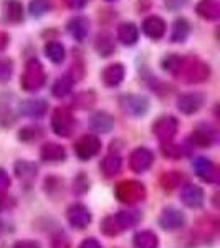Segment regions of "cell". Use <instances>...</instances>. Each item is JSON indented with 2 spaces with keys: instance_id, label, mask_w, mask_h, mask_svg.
Instances as JSON below:
<instances>
[{
  "instance_id": "cell-31",
  "label": "cell",
  "mask_w": 220,
  "mask_h": 248,
  "mask_svg": "<svg viewBox=\"0 0 220 248\" xmlns=\"http://www.w3.org/2000/svg\"><path fill=\"white\" fill-rule=\"evenodd\" d=\"M71 88H73V79L63 77L55 81L53 88H51V93H53L55 98H65L68 93H71Z\"/></svg>"
},
{
  "instance_id": "cell-5",
  "label": "cell",
  "mask_w": 220,
  "mask_h": 248,
  "mask_svg": "<svg viewBox=\"0 0 220 248\" xmlns=\"http://www.w3.org/2000/svg\"><path fill=\"white\" fill-rule=\"evenodd\" d=\"M119 106L125 111L126 114L134 116V118H139V116H144L149 109V101H147L144 96H138V94H125L119 98Z\"/></svg>"
},
{
  "instance_id": "cell-32",
  "label": "cell",
  "mask_w": 220,
  "mask_h": 248,
  "mask_svg": "<svg viewBox=\"0 0 220 248\" xmlns=\"http://www.w3.org/2000/svg\"><path fill=\"white\" fill-rule=\"evenodd\" d=\"M182 181H184V175L181 174V172H177V170L166 172V174L161 177V184H162V187L166 190L177 189V187L182 184Z\"/></svg>"
},
{
  "instance_id": "cell-4",
  "label": "cell",
  "mask_w": 220,
  "mask_h": 248,
  "mask_svg": "<svg viewBox=\"0 0 220 248\" xmlns=\"http://www.w3.org/2000/svg\"><path fill=\"white\" fill-rule=\"evenodd\" d=\"M43 83H45V71H43L42 63L35 58L29 60L20 85L25 91H37L43 86Z\"/></svg>"
},
{
  "instance_id": "cell-10",
  "label": "cell",
  "mask_w": 220,
  "mask_h": 248,
  "mask_svg": "<svg viewBox=\"0 0 220 248\" xmlns=\"http://www.w3.org/2000/svg\"><path fill=\"white\" fill-rule=\"evenodd\" d=\"M159 225L167 232L179 230L186 225V217L181 210L174 209V207H167L162 210L161 217H159Z\"/></svg>"
},
{
  "instance_id": "cell-8",
  "label": "cell",
  "mask_w": 220,
  "mask_h": 248,
  "mask_svg": "<svg viewBox=\"0 0 220 248\" xmlns=\"http://www.w3.org/2000/svg\"><path fill=\"white\" fill-rule=\"evenodd\" d=\"M51 127L58 136L68 138L73 131V118H71L70 111L66 108H58L55 109L53 116H51Z\"/></svg>"
},
{
  "instance_id": "cell-17",
  "label": "cell",
  "mask_w": 220,
  "mask_h": 248,
  "mask_svg": "<svg viewBox=\"0 0 220 248\" xmlns=\"http://www.w3.org/2000/svg\"><path fill=\"white\" fill-rule=\"evenodd\" d=\"M142 31L149 38L159 40L164 33H166V23H164V20L159 17H147L142 22Z\"/></svg>"
},
{
  "instance_id": "cell-14",
  "label": "cell",
  "mask_w": 220,
  "mask_h": 248,
  "mask_svg": "<svg viewBox=\"0 0 220 248\" xmlns=\"http://www.w3.org/2000/svg\"><path fill=\"white\" fill-rule=\"evenodd\" d=\"M204 96L199 93H186L177 98V108L184 114H194L201 109Z\"/></svg>"
},
{
  "instance_id": "cell-26",
  "label": "cell",
  "mask_w": 220,
  "mask_h": 248,
  "mask_svg": "<svg viewBox=\"0 0 220 248\" xmlns=\"http://www.w3.org/2000/svg\"><path fill=\"white\" fill-rule=\"evenodd\" d=\"M121 167H123V161L119 155H106L101 162V170L106 177H114L121 172Z\"/></svg>"
},
{
  "instance_id": "cell-19",
  "label": "cell",
  "mask_w": 220,
  "mask_h": 248,
  "mask_svg": "<svg viewBox=\"0 0 220 248\" xmlns=\"http://www.w3.org/2000/svg\"><path fill=\"white\" fill-rule=\"evenodd\" d=\"M195 12L205 20H217L220 17V3L219 0H201Z\"/></svg>"
},
{
  "instance_id": "cell-38",
  "label": "cell",
  "mask_w": 220,
  "mask_h": 248,
  "mask_svg": "<svg viewBox=\"0 0 220 248\" xmlns=\"http://www.w3.org/2000/svg\"><path fill=\"white\" fill-rule=\"evenodd\" d=\"M40 136H42V129L35 126L25 127V129L20 131V139H23V141H31V139H37Z\"/></svg>"
},
{
  "instance_id": "cell-12",
  "label": "cell",
  "mask_w": 220,
  "mask_h": 248,
  "mask_svg": "<svg viewBox=\"0 0 220 248\" xmlns=\"http://www.w3.org/2000/svg\"><path fill=\"white\" fill-rule=\"evenodd\" d=\"M181 201L184 202V205L190 207V209H199V207L204 205L205 194H204V190L199 186L187 184L181 190Z\"/></svg>"
},
{
  "instance_id": "cell-9",
  "label": "cell",
  "mask_w": 220,
  "mask_h": 248,
  "mask_svg": "<svg viewBox=\"0 0 220 248\" xmlns=\"http://www.w3.org/2000/svg\"><path fill=\"white\" fill-rule=\"evenodd\" d=\"M68 222L73 229L83 230L86 229L88 225L91 223V212L88 210V207H85L83 203H75L68 209Z\"/></svg>"
},
{
  "instance_id": "cell-20",
  "label": "cell",
  "mask_w": 220,
  "mask_h": 248,
  "mask_svg": "<svg viewBox=\"0 0 220 248\" xmlns=\"http://www.w3.org/2000/svg\"><path fill=\"white\" fill-rule=\"evenodd\" d=\"M123 78H125V66L121 63L106 66L105 71H103V81H105L106 86H118L123 81Z\"/></svg>"
},
{
  "instance_id": "cell-6",
  "label": "cell",
  "mask_w": 220,
  "mask_h": 248,
  "mask_svg": "<svg viewBox=\"0 0 220 248\" xmlns=\"http://www.w3.org/2000/svg\"><path fill=\"white\" fill-rule=\"evenodd\" d=\"M179 123L174 116H162L157 121L153 124V133L156 134V138L162 142H169L174 139L175 133H177Z\"/></svg>"
},
{
  "instance_id": "cell-13",
  "label": "cell",
  "mask_w": 220,
  "mask_h": 248,
  "mask_svg": "<svg viewBox=\"0 0 220 248\" xmlns=\"http://www.w3.org/2000/svg\"><path fill=\"white\" fill-rule=\"evenodd\" d=\"M194 170L199 177L202 179L204 182H209V184H215L217 182V167L214 166V162L209 161L205 157H197L194 161Z\"/></svg>"
},
{
  "instance_id": "cell-37",
  "label": "cell",
  "mask_w": 220,
  "mask_h": 248,
  "mask_svg": "<svg viewBox=\"0 0 220 248\" xmlns=\"http://www.w3.org/2000/svg\"><path fill=\"white\" fill-rule=\"evenodd\" d=\"M88 189H90V181H88V177L85 174H79L73 182V190L77 192V194H85Z\"/></svg>"
},
{
  "instance_id": "cell-18",
  "label": "cell",
  "mask_w": 220,
  "mask_h": 248,
  "mask_svg": "<svg viewBox=\"0 0 220 248\" xmlns=\"http://www.w3.org/2000/svg\"><path fill=\"white\" fill-rule=\"evenodd\" d=\"M42 159L47 162H60L65 161L66 157V151L63 146H60L57 142H48L42 147Z\"/></svg>"
},
{
  "instance_id": "cell-45",
  "label": "cell",
  "mask_w": 220,
  "mask_h": 248,
  "mask_svg": "<svg viewBox=\"0 0 220 248\" xmlns=\"http://www.w3.org/2000/svg\"><path fill=\"white\" fill-rule=\"evenodd\" d=\"M65 2H66V5L70 7V9L77 10V9H83V7L90 2V0H65Z\"/></svg>"
},
{
  "instance_id": "cell-21",
  "label": "cell",
  "mask_w": 220,
  "mask_h": 248,
  "mask_svg": "<svg viewBox=\"0 0 220 248\" xmlns=\"http://www.w3.org/2000/svg\"><path fill=\"white\" fill-rule=\"evenodd\" d=\"M139 38V30L134 23L131 22H126V23H121L118 29V40L123 43V45H134Z\"/></svg>"
},
{
  "instance_id": "cell-23",
  "label": "cell",
  "mask_w": 220,
  "mask_h": 248,
  "mask_svg": "<svg viewBox=\"0 0 220 248\" xmlns=\"http://www.w3.org/2000/svg\"><path fill=\"white\" fill-rule=\"evenodd\" d=\"M133 245H134V248H157L159 247V238L154 232L141 230L134 235Z\"/></svg>"
},
{
  "instance_id": "cell-34",
  "label": "cell",
  "mask_w": 220,
  "mask_h": 248,
  "mask_svg": "<svg viewBox=\"0 0 220 248\" xmlns=\"http://www.w3.org/2000/svg\"><path fill=\"white\" fill-rule=\"evenodd\" d=\"M94 101H96V96L93 91H81V93L75 96L73 106L78 108V109H88V108L94 105Z\"/></svg>"
},
{
  "instance_id": "cell-33",
  "label": "cell",
  "mask_w": 220,
  "mask_h": 248,
  "mask_svg": "<svg viewBox=\"0 0 220 248\" xmlns=\"http://www.w3.org/2000/svg\"><path fill=\"white\" fill-rule=\"evenodd\" d=\"M15 123L14 106L5 103V98L0 99V126H10Z\"/></svg>"
},
{
  "instance_id": "cell-29",
  "label": "cell",
  "mask_w": 220,
  "mask_h": 248,
  "mask_svg": "<svg viewBox=\"0 0 220 248\" xmlns=\"http://www.w3.org/2000/svg\"><path fill=\"white\" fill-rule=\"evenodd\" d=\"M192 141L199 147H209L214 142V133L209 127H197L192 134Z\"/></svg>"
},
{
  "instance_id": "cell-35",
  "label": "cell",
  "mask_w": 220,
  "mask_h": 248,
  "mask_svg": "<svg viewBox=\"0 0 220 248\" xmlns=\"http://www.w3.org/2000/svg\"><path fill=\"white\" fill-rule=\"evenodd\" d=\"M50 9H51V3L48 2V0H31L29 5L31 17H37V18L42 17L43 14H47Z\"/></svg>"
},
{
  "instance_id": "cell-30",
  "label": "cell",
  "mask_w": 220,
  "mask_h": 248,
  "mask_svg": "<svg viewBox=\"0 0 220 248\" xmlns=\"http://www.w3.org/2000/svg\"><path fill=\"white\" fill-rule=\"evenodd\" d=\"M189 22L186 18H177L174 22V27H173V33H171V40L173 42H184L189 35Z\"/></svg>"
},
{
  "instance_id": "cell-16",
  "label": "cell",
  "mask_w": 220,
  "mask_h": 248,
  "mask_svg": "<svg viewBox=\"0 0 220 248\" xmlns=\"http://www.w3.org/2000/svg\"><path fill=\"white\" fill-rule=\"evenodd\" d=\"M68 33L71 35L75 40L83 42L88 37V31H90V22L85 17H75L68 22Z\"/></svg>"
},
{
  "instance_id": "cell-39",
  "label": "cell",
  "mask_w": 220,
  "mask_h": 248,
  "mask_svg": "<svg viewBox=\"0 0 220 248\" xmlns=\"http://www.w3.org/2000/svg\"><path fill=\"white\" fill-rule=\"evenodd\" d=\"M162 154L167 155V157L177 159L179 155L182 154V151H181V147H179V146H175V144H171V141H169V142H164L162 144Z\"/></svg>"
},
{
  "instance_id": "cell-11",
  "label": "cell",
  "mask_w": 220,
  "mask_h": 248,
  "mask_svg": "<svg viewBox=\"0 0 220 248\" xmlns=\"http://www.w3.org/2000/svg\"><path fill=\"white\" fill-rule=\"evenodd\" d=\"M153 162H154V154L149 149H146V147H138L129 155V167L134 172H138V174L146 172L153 166Z\"/></svg>"
},
{
  "instance_id": "cell-48",
  "label": "cell",
  "mask_w": 220,
  "mask_h": 248,
  "mask_svg": "<svg viewBox=\"0 0 220 248\" xmlns=\"http://www.w3.org/2000/svg\"><path fill=\"white\" fill-rule=\"evenodd\" d=\"M106 2H114V0H106Z\"/></svg>"
},
{
  "instance_id": "cell-43",
  "label": "cell",
  "mask_w": 220,
  "mask_h": 248,
  "mask_svg": "<svg viewBox=\"0 0 220 248\" xmlns=\"http://www.w3.org/2000/svg\"><path fill=\"white\" fill-rule=\"evenodd\" d=\"M14 248H42V247L35 240H20V242L15 243Z\"/></svg>"
},
{
  "instance_id": "cell-1",
  "label": "cell",
  "mask_w": 220,
  "mask_h": 248,
  "mask_svg": "<svg viewBox=\"0 0 220 248\" xmlns=\"http://www.w3.org/2000/svg\"><path fill=\"white\" fill-rule=\"evenodd\" d=\"M142 214L139 210H121L116 215H110L101 222V232L105 235L114 237V235L123 233L125 230L133 229L138 222H141Z\"/></svg>"
},
{
  "instance_id": "cell-42",
  "label": "cell",
  "mask_w": 220,
  "mask_h": 248,
  "mask_svg": "<svg viewBox=\"0 0 220 248\" xmlns=\"http://www.w3.org/2000/svg\"><path fill=\"white\" fill-rule=\"evenodd\" d=\"M10 187V177L3 169H0V194H3Z\"/></svg>"
},
{
  "instance_id": "cell-3",
  "label": "cell",
  "mask_w": 220,
  "mask_h": 248,
  "mask_svg": "<svg viewBox=\"0 0 220 248\" xmlns=\"http://www.w3.org/2000/svg\"><path fill=\"white\" fill-rule=\"evenodd\" d=\"M114 194L119 202L127 203V205H133V203L142 202L144 199H146V187H144L141 182L125 181V182L118 184Z\"/></svg>"
},
{
  "instance_id": "cell-27",
  "label": "cell",
  "mask_w": 220,
  "mask_h": 248,
  "mask_svg": "<svg viewBox=\"0 0 220 248\" xmlns=\"http://www.w3.org/2000/svg\"><path fill=\"white\" fill-rule=\"evenodd\" d=\"M94 46H96V51H98L101 57H110V55H113L114 50H116L114 40L111 35H108V33L99 35V37L96 38Z\"/></svg>"
},
{
  "instance_id": "cell-7",
  "label": "cell",
  "mask_w": 220,
  "mask_h": 248,
  "mask_svg": "<svg viewBox=\"0 0 220 248\" xmlns=\"http://www.w3.org/2000/svg\"><path fill=\"white\" fill-rule=\"evenodd\" d=\"M99 149H101V141L93 134L83 136L75 144V153L81 161H90L91 157H94L99 153Z\"/></svg>"
},
{
  "instance_id": "cell-44",
  "label": "cell",
  "mask_w": 220,
  "mask_h": 248,
  "mask_svg": "<svg viewBox=\"0 0 220 248\" xmlns=\"http://www.w3.org/2000/svg\"><path fill=\"white\" fill-rule=\"evenodd\" d=\"M187 3V0H166V7L171 10H177Z\"/></svg>"
},
{
  "instance_id": "cell-36",
  "label": "cell",
  "mask_w": 220,
  "mask_h": 248,
  "mask_svg": "<svg viewBox=\"0 0 220 248\" xmlns=\"http://www.w3.org/2000/svg\"><path fill=\"white\" fill-rule=\"evenodd\" d=\"M14 73V62L10 58H0V83L9 81Z\"/></svg>"
},
{
  "instance_id": "cell-46",
  "label": "cell",
  "mask_w": 220,
  "mask_h": 248,
  "mask_svg": "<svg viewBox=\"0 0 220 248\" xmlns=\"http://www.w3.org/2000/svg\"><path fill=\"white\" fill-rule=\"evenodd\" d=\"M78 248H103V247H101V243H99L96 238H86Z\"/></svg>"
},
{
  "instance_id": "cell-25",
  "label": "cell",
  "mask_w": 220,
  "mask_h": 248,
  "mask_svg": "<svg viewBox=\"0 0 220 248\" xmlns=\"http://www.w3.org/2000/svg\"><path fill=\"white\" fill-rule=\"evenodd\" d=\"M3 14L5 18L12 23H18L23 20V9L18 0H5L3 2Z\"/></svg>"
},
{
  "instance_id": "cell-24",
  "label": "cell",
  "mask_w": 220,
  "mask_h": 248,
  "mask_svg": "<svg viewBox=\"0 0 220 248\" xmlns=\"http://www.w3.org/2000/svg\"><path fill=\"white\" fill-rule=\"evenodd\" d=\"M15 174L22 182L31 184L37 177V166L29 161H18L15 164Z\"/></svg>"
},
{
  "instance_id": "cell-28",
  "label": "cell",
  "mask_w": 220,
  "mask_h": 248,
  "mask_svg": "<svg viewBox=\"0 0 220 248\" xmlns=\"http://www.w3.org/2000/svg\"><path fill=\"white\" fill-rule=\"evenodd\" d=\"M45 55L50 62L62 63L65 60V46L58 42H48L45 45Z\"/></svg>"
},
{
  "instance_id": "cell-40",
  "label": "cell",
  "mask_w": 220,
  "mask_h": 248,
  "mask_svg": "<svg viewBox=\"0 0 220 248\" xmlns=\"http://www.w3.org/2000/svg\"><path fill=\"white\" fill-rule=\"evenodd\" d=\"M179 62H181V58H179V57H174V55H171V57L164 58L162 68H164V70H167V71H171V73H174V70L177 68Z\"/></svg>"
},
{
  "instance_id": "cell-2",
  "label": "cell",
  "mask_w": 220,
  "mask_h": 248,
  "mask_svg": "<svg viewBox=\"0 0 220 248\" xmlns=\"http://www.w3.org/2000/svg\"><path fill=\"white\" fill-rule=\"evenodd\" d=\"M174 75L184 83H202L209 78L210 70L209 65L201 62L199 58L187 57L181 58L177 68L174 70Z\"/></svg>"
},
{
  "instance_id": "cell-47",
  "label": "cell",
  "mask_w": 220,
  "mask_h": 248,
  "mask_svg": "<svg viewBox=\"0 0 220 248\" xmlns=\"http://www.w3.org/2000/svg\"><path fill=\"white\" fill-rule=\"evenodd\" d=\"M7 43H9V37H7L5 33H2V31H0V51H2L3 48L7 46Z\"/></svg>"
},
{
  "instance_id": "cell-22",
  "label": "cell",
  "mask_w": 220,
  "mask_h": 248,
  "mask_svg": "<svg viewBox=\"0 0 220 248\" xmlns=\"http://www.w3.org/2000/svg\"><path fill=\"white\" fill-rule=\"evenodd\" d=\"M114 126V121L108 113H94L91 116V129L96 131V133H101V134H106L113 129Z\"/></svg>"
},
{
  "instance_id": "cell-15",
  "label": "cell",
  "mask_w": 220,
  "mask_h": 248,
  "mask_svg": "<svg viewBox=\"0 0 220 248\" xmlns=\"http://www.w3.org/2000/svg\"><path fill=\"white\" fill-rule=\"evenodd\" d=\"M18 111L29 118H42L47 113V103L43 99H25L18 105Z\"/></svg>"
},
{
  "instance_id": "cell-41",
  "label": "cell",
  "mask_w": 220,
  "mask_h": 248,
  "mask_svg": "<svg viewBox=\"0 0 220 248\" xmlns=\"http://www.w3.org/2000/svg\"><path fill=\"white\" fill-rule=\"evenodd\" d=\"M51 248H70V240L65 235H58L51 242Z\"/></svg>"
}]
</instances>
